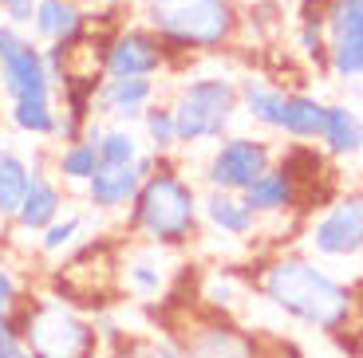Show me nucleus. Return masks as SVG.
<instances>
[{
	"mask_svg": "<svg viewBox=\"0 0 363 358\" xmlns=\"http://www.w3.org/2000/svg\"><path fill=\"white\" fill-rule=\"evenodd\" d=\"M257 287L281 315L324 335L347 331L359 315L355 287L336 279L328 268H320L312 256H296V252L272 256L257 276Z\"/></svg>",
	"mask_w": 363,
	"mask_h": 358,
	"instance_id": "1",
	"label": "nucleus"
},
{
	"mask_svg": "<svg viewBox=\"0 0 363 358\" xmlns=\"http://www.w3.org/2000/svg\"><path fill=\"white\" fill-rule=\"evenodd\" d=\"M123 224L135 241L158 248H186L201 229V193L170 158H158L155 173L138 185Z\"/></svg>",
	"mask_w": 363,
	"mask_h": 358,
	"instance_id": "2",
	"label": "nucleus"
},
{
	"mask_svg": "<svg viewBox=\"0 0 363 358\" xmlns=\"http://www.w3.org/2000/svg\"><path fill=\"white\" fill-rule=\"evenodd\" d=\"M20 347L32 358H99L103 327L83 307L64 299L60 291L24 296L12 315Z\"/></svg>",
	"mask_w": 363,
	"mask_h": 358,
	"instance_id": "3",
	"label": "nucleus"
},
{
	"mask_svg": "<svg viewBox=\"0 0 363 358\" xmlns=\"http://www.w3.org/2000/svg\"><path fill=\"white\" fill-rule=\"evenodd\" d=\"M138 20L162 36L170 59L225 52L241 36L237 0H138Z\"/></svg>",
	"mask_w": 363,
	"mask_h": 358,
	"instance_id": "4",
	"label": "nucleus"
},
{
	"mask_svg": "<svg viewBox=\"0 0 363 358\" xmlns=\"http://www.w3.org/2000/svg\"><path fill=\"white\" fill-rule=\"evenodd\" d=\"M170 115L178 126V146L194 150L206 142H221L233 130L237 115H241V91H237L233 75L206 71L190 75L174 87Z\"/></svg>",
	"mask_w": 363,
	"mask_h": 358,
	"instance_id": "5",
	"label": "nucleus"
},
{
	"mask_svg": "<svg viewBox=\"0 0 363 358\" xmlns=\"http://www.w3.org/2000/svg\"><path fill=\"white\" fill-rule=\"evenodd\" d=\"M0 91L4 103L55 99V79L44 63V44L28 28L0 20Z\"/></svg>",
	"mask_w": 363,
	"mask_h": 358,
	"instance_id": "6",
	"label": "nucleus"
},
{
	"mask_svg": "<svg viewBox=\"0 0 363 358\" xmlns=\"http://www.w3.org/2000/svg\"><path fill=\"white\" fill-rule=\"evenodd\" d=\"M277 161V150H272L264 138L253 134H225L213 150H209L206 166H201V181L206 189H225V193H245L264 170Z\"/></svg>",
	"mask_w": 363,
	"mask_h": 358,
	"instance_id": "7",
	"label": "nucleus"
},
{
	"mask_svg": "<svg viewBox=\"0 0 363 358\" xmlns=\"http://www.w3.org/2000/svg\"><path fill=\"white\" fill-rule=\"evenodd\" d=\"M170 52H166L162 36L143 20L130 24H115L107 36V52H103V75L111 79H130V75H150L170 67Z\"/></svg>",
	"mask_w": 363,
	"mask_h": 358,
	"instance_id": "8",
	"label": "nucleus"
},
{
	"mask_svg": "<svg viewBox=\"0 0 363 358\" xmlns=\"http://www.w3.org/2000/svg\"><path fill=\"white\" fill-rule=\"evenodd\" d=\"M308 248L320 260H352L363 256V189L336 197L316 221L308 224Z\"/></svg>",
	"mask_w": 363,
	"mask_h": 358,
	"instance_id": "9",
	"label": "nucleus"
},
{
	"mask_svg": "<svg viewBox=\"0 0 363 358\" xmlns=\"http://www.w3.org/2000/svg\"><path fill=\"white\" fill-rule=\"evenodd\" d=\"M328 75L340 83H363V0L328 4Z\"/></svg>",
	"mask_w": 363,
	"mask_h": 358,
	"instance_id": "10",
	"label": "nucleus"
},
{
	"mask_svg": "<svg viewBox=\"0 0 363 358\" xmlns=\"http://www.w3.org/2000/svg\"><path fill=\"white\" fill-rule=\"evenodd\" d=\"M155 166H158L155 150H143L130 166H99V170L87 178V185H83L87 209H95L99 216L127 213L130 201H135V193H138V185L155 173Z\"/></svg>",
	"mask_w": 363,
	"mask_h": 358,
	"instance_id": "11",
	"label": "nucleus"
},
{
	"mask_svg": "<svg viewBox=\"0 0 363 358\" xmlns=\"http://www.w3.org/2000/svg\"><path fill=\"white\" fill-rule=\"evenodd\" d=\"M174 248H158V244H146L135 241L118 244V287L130 291L135 299L143 304H155L158 296L170 291V279H174Z\"/></svg>",
	"mask_w": 363,
	"mask_h": 358,
	"instance_id": "12",
	"label": "nucleus"
},
{
	"mask_svg": "<svg viewBox=\"0 0 363 358\" xmlns=\"http://www.w3.org/2000/svg\"><path fill=\"white\" fill-rule=\"evenodd\" d=\"M174 339L182 342L186 358H269V354H261L253 335H245L241 327L225 323L218 311H209L201 323L178 331Z\"/></svg>",
	"mask_w": 363,
	"mask_h": 358,
	"instance_id": "13",
	"label": "nucleus"
},
{
	"mask_svg": "<svg viewBox=\"0 0 363 358\" xmlns=\"http://www.w3.org/2000/svg\"><path fill=\"white\" fill-rule=\"evenodd\" d=\"M158 103V83L150 75H130V79H111L103 75L99 87H95V118L103 122H123V126H138L143 122V110Z\"/></svg>",
	"mask_w": 363,
	"mask_h": 358,
	"instance_id": "14",
	"label": "nucleus"
},
{
	"mask_svg": "<svg viewBox=\"0 0 363 358\" xmlns=\"http://www.w3.org/2000/svg\"><path fill=\"white\" fill-rule=\"evenodd\" d=\"M67 205H72L67 185H64V181H55V173L48 170L44 161H36L32 185H28V193H24V201H20L16 216H12V233L32 236V241H36V233H44L48 224L64 213Z\"/></svg>",
	"mask_w": 363,
	"mask_h": 358,
	"instance_id": "15",
	"label": "nucleus"
},
{
	"mask_svg": "<svg viewBox=\"0 0 363 358\" xmlns=\"http://www.w3.org/2000/svg\"><path fill=\"white\" fill-rule=\"evenodd\" d=\"M241 197H245V205L257 216H284V213H296L300 209V181L284 161H272Z\"/></svg>",
	"mask_w": 363,
	"mask_h": 358,
	"instance_id": "16",
	"label": "nucleus"
},
{
	"mask_svg": "<svg viewBox=\"0 0 363 358\" xmlns=\"http://www.w3.org/2000/svg\"><path fill=\"white\" fill-rule=\"evenodd\" d=\"M201 224H209L213 233L229 236V241H253L257 229H261V216L245 205L241 193L206 189V197H201Z\"/></svg>",
	"mask_w": 363,
	"mask_h": 358,
	"instance_id": "17",
	"label": "nucleus"
},
{
	"mask_svg": "<svg viewBox=\"0 0 363 358\" xmlns=\"http://www.w3.org/2000/svg\"><path fill=\"white\" fill-rule=\"evenodd\" d=\"M91 24V12L79 0H36V16L28 24V32L40 44H67Z\"/></svg>",
	"mask_w": 363,
	"mask_h": 358,
	"instance_id": "18",
	"label": "nucleus"
},
{
	"mask_svg": "<svg viewBox=\"0 0 363 358\" xmlns=\"http://www.w3.org/2000/svg\"><path fill=\"white\" fill-rule=\"evenodd\" d=\"M95 221H99V213H95V209H72V205H67L64 213L48 224L44 233H36V256H44V260H64L67 252L75 248V244L87 241V229H91Z\"/></svg>",
	"mask_w": 363,
	"mask_h": 358,
	"instance_id": "19",
	"label": "nucleus"
},
{
	"mask_svg": "<svg viewBox=\"0 0 363 358\" xmlns=\"http://www.w3.org/2000/svg\"><path fill=\"white\" fill-rule=\"evenodd\" d=\"M83 134L95 142L99 150V166H130L138 154L146 150L143 134L135 126H123V122H103V118H91Z\"/></svg>",
	"mask_w": 363,
	"mask_h": 358,
	"instance_id": "20",
	"label": "nucleus"
},
{
	"mask_svg": "<svg viewBox=\"0 0 363 358\" xmlns=\"http://www.w3.org/2000/svg\"><path fill=\"white\" fill-rule=\"evenodd\" d=\"M237 91H241V115H245L249 122L264 126V130H281L284 95H289V91L269 83V79H261V75L237 79Z\"/></svg>",
	"mask_w": 363,
	"mask_h": 358,
	"instance_id": "21",
	"label": "nucleus"
},
{
	"mask_svg": "<svg viewBox=\"0 0 363 358\" xmlns=\"http://www.w3.org/2000/svg\"><path fill=\"white\" fill-rule=\"evenodd\" d=\"M324 115H328V103H320L316 95H308V91H289L277 134L292 138V142H320V134H324Z\"/></svg>",
	"mask_w": 363,
	"mask_h": 358,
	"instance_id": "22",
	"label": "nucleus"
},
{
	"mask_svg": "<svg viewBox=\"0 0 363 358\" xmlns=\"http://www.w3.org/2000/svg\"><path fill=\"white\" fill-rule=\"evenodd\" d=\"M36 161L16 146H0V224H12L28 185H32Z\"/></svg>",
	"mask_w": 363,
	"mask_h": 358,
	"instance_id": "23",
	"label": "nucleus"
},
{
	"mask_svg": "<svg viewBox=\"0 0 363 358\" xmlns=\"http://www.w3.org/2000/svg\"><path fill=\"white\" fill-rule=\"evenodd\" d=\"M324 150L332 158H355L363 150V118L347 103H328L324 115V134H320Z\"/></svg>",
	"mask_w": 363,
	"mask_h": 358,
	"instance_id": "24",
	"label": "nucleus"
},
{
	"mask_svg": "<svg viewBox=\"0 0 363 358\" xmlns=\"http://www.w3.org/2000/svg\"><path fill=\"white\" fill-rule=\"evenodd\" d=\"M4 118L16 134L28 138H48L52 142L60 134V103L55 99H20V103H4Z\"/></svg>",
	"mask_w": 363,
	"mask_h": 358,
	"instance_id": "25",
	"label": "nucleus"
},
{
	"mask_svg": "<svg viewBox=\"0 0 363 358\" xmlns=\"http://www.w3.org/2000/svg\"><path fill=\"white\" fill-rule=\"evenodd\" d=\"M48 170L55 173V181H64V185H72V189H83L91 173L99 170V150H95V142H91L87 134L75 138V142H60Z\"/></svg>",
	"mask_w": 363,
	"mask_h": 358,
	"instance_id": "26",
	"label": "nucleus"
},
{
	"mask_svg": "<svg viewBox=\"0 0 363 358\" xmlns=\"http://www.w3.org/2000/svg\"><path fill=\"white\" fill-rule=\"evenodd\" d=\"M143 142L146 150H155L158 158H170L174 150H182L178 146V126H174V115H170V103H150V107L143 110Z\"/></svg>",
	"mask_w": 363,
	"mask_h": 358,
	"instance_id": "27",
	"label": "nucleus"
},
{
	"mask_svg": "<svg viewBox=\"0 0 363 358\" xmlns=\"http://www.w3.org/2000/svg\"><path fill=\"white\" fill-rule=\"evenodd\" d=\"M296 52L308 63L328 71V28L324 20H300L296 24Z\"/></svg>",
	"mask_w": 363,
	"mask_h": 358,
	"instance_id": "28",
	"label": "nucleus"
},
{
	"mask_svg": "<svg viewBox=\"0 0 363 358\" xmlns=\"http://www.w3.org/2000/svg\"><path fill=\"white\" fill-rule=\"evenodd\" d=\"M20 299H24V284H20V276L9 268V264H0V323H12Z\"/></svg>",
	"mask_w": 363,
	"mask_h": 358,
	"instance_id": "29",
	"label": "nucleus"
},
{
	"mask_svg": "<svg viewBox=\"0 0 363 358\" xmlns=\"http://www.w3.org/2000/svg\"><path fill=\"white\" fill-rule=\"evenodd\" d=\"M201 299L209 304V311H218V315L233 311V304H237V284H233V276H213V279H209V287L201 291Z\"/></svg>",
	"mask_w": 363,
	"mask_h": 358,
	"instance_id": "30",
	"label": "nucleus"
},
{
	"mask_svg": "<svg viewBox=\"0 0 363 358\" xmlns=\"http://www.w3.org/2000/svg\"><path fill=\"white\" fill-rule=\"evenodd\" d=\"M36 16V0H0V20H9L16 28H28Z\"/></svg>",
	"mask_w": 363,
	"mask_h": 358,
	"instance_id": "31",
	"label": "nucleus"
},
{
	"mask_svg": "<svg viewBox=\"0 0 363 358\" xmlns=\"http://www.w3.org/2000/svg\"><path fill=\"white\" fill-rule=\"evenodd\" d=\"M332 0H300V20H324Z\"/></svg>",
	"mask_w": 363,
	"mask_h": 358,
	"instance_id": "32",
	"label": "nucleus"
},
{
	"mask_svg": "<svg viewBox=\"0 0 363 358\" xmlns=\"http://www.w3.org/2000/svg\"><path fill=\"white\" fill-rule=\"evenodd\" d=\"M16 347H20L16 327H12V323H0V358H4V354H12Z\"/></svg>",
	"mask_w": 363,
	"mask_h": 358,
	"instance_id": "33",
	"label": "nucleus"
},
{
	"mask_svg": "<svg viewBox=\"0 0 363 358\" xmlns=\"http://www.w3.org/2000/svg\"><path fill=\"white\" fill-rule=\"evenodd\" d=\"M99 4H103V8H127L130 0H99Z\"/></svg>",
	"mask_w": 363,
	"mask_h": 358,
	"instance_id": "34",
	"label": "nucleus"
},
{
	"mask_svg": "<svg viewBox=\"0 0 363 358\" xmlns=\"http://www.w3.org/2000/svg\"><path fill=\"white\" fill-rule=\"evenodd\" d=\"M4 358H32V354H28L24 347H16V350H12V354H4Z\"/></svg>",
	"mask_w": 363,
	"mask_h": 358,
	"instance_id": "35",
	"label": "nucleus"
},
{
	"mask_svg": "<svg viewBox=\"0 0 363 358\" xmlns=\"http://www.w3.org/2000/svg\"><path fill=\"white\" fill-rule=\"evenodd\" d=\"M0 99H4V91H0Z\"/></svg>",
	"mask_w": 363,
	"mask_h": 358,
	"instance_id": "36",
	"label": "nucleus"
}]
</instances>
